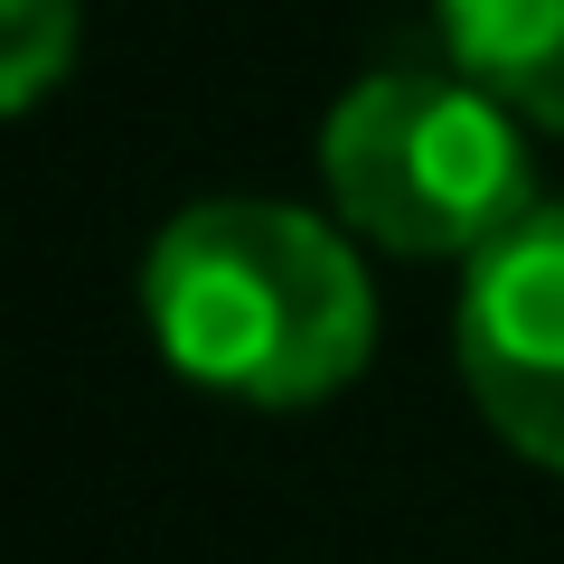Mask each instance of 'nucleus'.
<instances>
[{
    "label": "nucleus",
    "mask_w": 564,
    "mask_h": 564,
    "mask_svg": "<svg viewBox=\"0 0 564 564\" xmlns=\"http://www.w3.org/2000/svg\"><path fill=\"white\" fill-rule=\"evenodd\" d=\"M321 188L358 245L414 263H480L518 217H536L518 113L462 66L358 76L321 122Z\"/></svg>",
    "instance_id": "2"
},
{
    "label": "nucleus",
    "mask_w": 564,
    "mask_h": 564,
    "mask_svg": "<svg viewBox=\"0 0 564 564\" xmlns=\"http://www.w3.org/2000/svg\"><path fill=\"white\" fill-rule=\"evenodd\" d=\"M85 0H0V122L39 113L76 66Z\"/></svg>",
    "instance_id": "5"
},
{
    "label": "nucleus",
    "mask_w": 564,
    "mask_h": 564,
    "mask_svg": "<svg viewBox=\"0 0 564 564\" xmlns=\"http://www.w3.org/2000/svg\"><path fill=\"white\" fill-rule=\"evenodd\" d=\"M141 321L188 386L254 414L339 395L377 348V282L348 226L282 198H198L141 254Z\"/></svg>",
    "instance_id": "1"
},
{
    "label": "nucleus",
    "mask_w": 564,
    "mask_h": 564,
    "mask_svg": "<svg viewBox=\"0 0 564 564\" xmlns=\"http://www.w3.org/2000/svg\"><path fill=\"white\" fill-rule=\"evenodd\" d=\"M443 47L518 122L564 132V0H443Z\"/></svg>",
    "instance_id": "4"
},
{
    "label": "nucleus",
    "mask_w": 564,
    "mask_h": 564,
    "mask_svg": "<svg viewBox=\"0 0 564 564\" xmlns=\"http://www.w3.org/2000/svg\"><path fill=\"white\" fill-rule=\"evenodd\" d=\"M452 348L489 433L536 470H564V207L518 217L462 273Z\"/></svg>",
    "instance_id": "3"
}]
</instances>
